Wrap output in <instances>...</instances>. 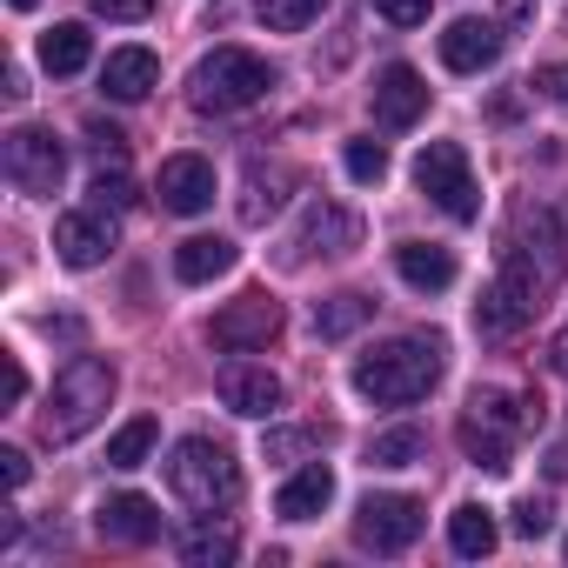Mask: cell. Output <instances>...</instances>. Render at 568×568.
I'll use <instances>...</instances> for the list:
<instances>
[{
  "instance_id": "6da1fadb",
  "label": "cell",
  "mask_w": 568,
  "mask_h": 568,
  "mask_svg": "<svg viewBox=\"0 0 568 568\" xmlns=\"http://www.w3.org/2000/svg\"><path fill=\"white\" fill-rule=\"evenodd\" d=\"M435 382H442L435 335H402V342H382L375 355L355 362V395H368L375 408H415Z\"/></svg>"
},
{
  "instance_id": "7a4b0ae2",
  "label": "cell",
  "mask_w": 568,
  "mask_h": 568,
  "mask_svg": "<svg viewBox=\"0 0 568 568\" xmlns=\"http://www.w3.org/2000/svg\"><path fill=\"white\" fill-rule=\"evenodd\" d=\"M108 402H114V368H108L101 355H74V362L54 375V395H48V408H41V435H48V442H81V435L108 415Z\"/></svg>"
},
{
  "instance_id": "3957f363",
  "label": "cell",
  "mask_w": 568,
  "mask_h": 568,
  "mask_svg": "<svg viewBox=\"0 0 568 568\" xmlns=\"http://www.w3.org/2000/svg\"><path fill=\"white\" fill-rule=\"evenodd\" d=\"M548 288V267H535V254L521 247V241H508L501 247V274L481 288V302H475V328L488 335V342H508V335H521L528 328V315L541 308L535 295Z\"/></svg>"
},
{
  "instance_id": "277c9868",
  "label": "cell",
  "mask_w": 568,
  "mask_h": 568,
  "mask_svg": "<svg viewBox=\"0 0 568 568\" xmlns=\"http://www.w3.org/2000/svg\"><path fill=\"white\" fill-rule=\"evenodd\" d=\"M168 488H174L187 508H201V515L234 508V495H241V462H234L214 435H187V442H174V455H168Z\"/></svg>"
},
{
  "instance_id": "5b68a950",
  "label": "cell",
  "mask_w": 568,
  "mask_h": 568,
  "mask_svg": "<svg viewBox=\"0 0 568 568\" xmlns=\"http://www.w3.org/2000/svg\"><path fill=\"white\" fill-rule=\"evenodd\" d=\"M267 88H274V68H267L261 54H247V48H214V54L194 68L187 101H194L201 114H241V108L267 101Z\"/></svg>"
},
{
  "instance_id": "8992f818",
  "label": "cell",
  "mask_w": 568,
  "mask_h": 568,
  "mask_svg": "<svg viewBox=\"0 0 568 568\" xmlns=\"http://www.w3.org/2000/svg\"><path fill=\"white\" fill-rule=\"evenodd\" d=\"M415 187L448 214V221H475L481 214V187H475V168L462 154V141H428L415 154Z\"/></svg>"
},
{
  "instance_id": "52a82bcc",
  "label": "cell",
  "mask_w": 568,
  "mask_h": 568,
  "mask_svg": "<svg viewBox=\"0 0 568 568\" xmlns=\"http://www.w3.org/2000/svg\"><path fill=\"white\" fill-rule=\"evenodd\" d=\"M0 168H8V181L21 194H61V174H68V148L48 134V128H14L8 148H0Z\"/></svg>"
},
{
  "instance_id": "ba28073f",
  "label": "cell",
  "mask_w": 568,
  "mask_h": 568,
  "mask_svg": "<svg viewBox=\"0 0 568 568\" xmlns=\"http://www.w3.org/2000/svg\"><path fill=\"white\" fill-rule=\"evenodd\" d=\"M281 328H288V315H281V302L267 295V288H254V295H241V302H227L214 322H207V342L214 348H227V355H247V348H267Z\"/></svg>"
},
{
  "instance_id": "9c48e42d",
  "label": "cell",
  "mask_w": 568,
  "mask_h": 568,
  "mask_svg": "<svg viewBox=\"0 0 568 568\" xmlns=\"http://www.w3.org/2000/svg\"><path fill=\"white\" fill-rule=\"evenodd\" d=\"M422 521H428V515H422L415 495H362V508H355V541L375 548V555H402V548H415Z\"/></svg>"
},
{
  "instance_id": "30bf717a",
  "label": "cell",
  "mask_w": 568,
  "mask_h": 568,
  "mask_svg": "<svg viewBox=\"0 0 568 568\" xmlns=\"http://www.w3.org/2000/svg\"><path fill=\"white\" fill-rule=\"evenodd\" d=\"M154 194L168 214H207L214 207V161L201 154H168L161 174H154Z\"/></svg>"
},
{
  "instance_id": "8fae6325",
  "label": "cell",
  "mask_w": 568,
  "mask_h": 568,
  "mask_svg": "<svg viewBox=\"0 0 568 568\" xmlns=\"http://www.w3.org/2000/svg\"><path fill=\"white\" fill-rule=\"evenodd\" d=\"M348 247H362V221H355L348 207H335V201H315V207L302 214L295 241H288V261H315V254H348Z\"/></svg>"
},
{
  "instance_id": "7c38bea8",
  "label": "cell",
  "mask_w": 568,
  "mask_h": 568,
  "mask_svg": "<svg viewBox=\"0 0 568 568\" xmlns=\"http://www.w3.org/2000/svg\"><path fill=\"white\" fill-rule=\"evenodd\" d=\"M422 114H428V81L408 61H388L375 74V121L382 128H415Z\"/></svg>"
},
{
  "instance_id": "4fadbf2b",
  "label": "cell",
  "mask_w": 568,
  "mask_h": 568,
  "mask_svg": "<svg viewBox=\"0 0 568 568\" xmlns=\"http://www.w3.org/2000/svg\"><path fill=\"white\" fill-rule=\"evenodd\" d=\"M94 535L114 541V548H148V541L161 535V508H154L148 495H108V501L94 508Z\"/></svg>"
},
{
  "instance_id": "5bb4252c",
  "label": "cell",
  "mask_w": 568,
  "mask_h": 568,
  "mask_svg": "<svg viewBox=\"0 0 568 568\" xmlns=\"http://www.w3.org/2000/svg\"><path fill=\"white\" fill-rule=\"evenodd\" d=\"M108 247H114V221H108L101 207H81V214H61V221H54V254H61L68 267H101Z\"/></svg>"
},
{
  "instance_id": "9a60e30c",
  "label": "cell",
  "mask_w": 568,
  "mask_h": 568,
  "mask_svg": "<svg viewBox=\"0 0 568 568\" xmlns=\"http://www.w3.org/2000/svg\"><path fill=\"white\" fill-rule=\"evenodd\" d=\"M501 61V28L495 21H448L442 34V68L448 74H481Z\"/></svg>"
},
{
  "instance_id": "2e32d148",
  "label": "cell",
  "mask_w": 568,
  "mask_h": 568,
  "mask_svg": "<svg viewBox=\"0 0 568 568\" xmlns=\"http://www.w3.org/2000/svg\"><path fill=\"white\" fill-rule=\"evenodd\" d=\"M221 402L234 415H247V422H267L281 408V382L267 368H254V362H234V368H221Z\"/></svg>"
},
{
  "instance_id": "e0dca14e",
  "label": "cell",
  "mask_w": 568,
  "mask_h": 568,
  "mask_svg": "<svg viewBox=\"0 0 568 568\" xmlns=\"http://www.w3.org/2000/svg\"><path fill=\"white\" fill-rule=\"evenodd\" d=\"M328 501H335V468L308 462V468H295L288 481H281V495H274V515H281V521H315Z\"/></svg>"
},
{
  "instance_id": "ac0fdd59",
  "label": "cell",
  "mask_w": 568,
  "mask_h": 568,
  "mask_svg": "<svg viewBox=\"0 0 568 568\" xmlns=\"http://www.w3.org/2000/svg\"><path fill=\"white\" fill-rule=\"evenodd\" d=\"M154 81H161V61L148 48H114L108 68H101V94L108 101H148Z\"/></svg>"
},
{
  "instance_id": "d6986e66",
  "label": "cell",
  "mask_w": 568,
  "mask_h": 568,
  "mask_svg": "<svg viewBox=\"0 0 568 568\" xmlns=\"http://www.w3.org/2000/svg\"><path fill=\"white\" fill-rule=\"evenodd\" d=\"M462 455L475 462V468H488V475H508L515 468V428H501V422H488V415H462Z\"/></svg>"
},
{
  "instance_id": "ffe728a7",
  "label": "cell",
  "mask_w": 568,
  "mask_h": 568,
  "mask_svg": "<svg viewBox=\"0 0 568 568\" xmlns=\"http://www.w3.org/2000/svg\"><path fill=\"white\" fill-rule=\"evenodd\" d=\"M395 274L408 281V288H422V295H442V288H455V254L435 247V241H402L395 247Z\"/></svg>"
},
{
  "instance_id": "44dd1931",
  "label": "cell",
  "mask_w": 568,
  "mask_h": 568,
  "mask_svg": "<svg viewBox=\"0 0 568 568\" xmlns=\"http://www.w3.org/2000/svg\"><path fill=\"white\" fill-rule=\"evenodd\" d=\"M227 267H234V241H221V234H194V241L174 247V274L187 281V288H201V281H214Z\"/></svg>"
},
{
  "instance_id": "7402d4cb",
  "label": "cell",
  "mask_w": 568,
  "mask_h": 568,
  "mask_svg": "<svg viewBox=\"0 0 568 568\" xmlns=\"http://www.w3.org/2000/svg\"><path fill=\"white\" fill-rule=\"evenodd\" d=\"M241 555V541H234V528H221L214 515H201L194 528H181V561L187 568H227Z\"/></svg>"
},
{
  "instance_id": "603a6c76",
  "label": "cell",
  "mask_w": 568,
  "mask_h": 568,
  "mask_svg": "<svg viewBox=\"0 0 568 568\" xmlns=\"http://www.w3.org/2000/svg\"><path fill=\"white\" fill-rule=\"evenodd\" d=\"M288 187H295V174L288 168H247V187H241V221L247 227H261L267 214H281V201H288Z\"/></svg>"
},
{
  "instance_id": "cb8c5ba5",
  "label": "cell",
  "mask_w": 568,
  "mask_h": 568,
  "mask_svg": "<svg viewBox=\"0 0 568 568\" xmlns=\"http://www.w3.org/2000/svg\"><path fill=\"white\" fill-rule=\"evenodd\" d=\"M88 61H94V34L81 21H61V28L41 34V68L48 74H81Z\"/></svg>"
},
{
  "instance_id": "d4e9b609",
  "label": "cell",
  "mask_w": 568,
  "mask_h": 568,
  "mask_svg": "<svg viewBox=\"0 0 568 568\" xmlns=\"http://www.w3.org/2000/svg\"><path fill=\"white\" fill-rule=\"evenodd\" d=\"M495 541H501V528H495V515H488L481 501H462V508L448 515V548H455V555L481 561V555H495Z\"/></svg>"
},
{
  "instance_id": "484cf974",
  "label": "cell",
  "mask_w": 568,
  "mask_h": 568,
  "mask_svg": "<svg viewBox=\"0 0 568 568\" xmlns=\"http://www.w3.org/2000/svg\"><path fill=\"white\" fill-rule=\"evenodd\" d=\"M368 315H375L368 295H328V302H315V335H322V342H342V335H355Z\"/></svg>"
},
{
  "instance_id": "4316f807",
  "label": "cell",
  "mask_w": 568,
  "mask_h": 568,
  "mask_svg": "<svg viewBox=\"0 0 568 568\" xmlns=\"http://www.w3.org/2000/svg\"><path fill=\"white\" fill-rule=\"evenodd\" d=\"M422 455H428V435H422L415 422H402V428H388V435L368 442V462H375V468H415Z\"/></svg>"
},
{
  "instance_id": "83f0119b",
  "label": "cell",
  "mask_w": 568,
  "mask_h": 568,
  "mask_svg": "<svg viewBox=\"0 0 568 568\" xmlns=\"http://www.w3.org/2000/svg\"><path fill=\"white\" fill-rule=\"evenodd\" d=\"M322 8L328 0H254V14H261L267 34H302V28L322 21Z\"/></svg>"
},
{
  "instance_id": "f1b7e54d",
  "label": "cell",
  "mask_w": 568,
  "mask_h": 568,
  "mask_svg": "<svg viewBox=\"0 0 568 568\" xmlns=\"http://www.w3.org/2000/svg\"><path fill=\"white\" fill-rule=\"evenodd\" d=\"M154 442H161V428H154V415H134L114 442H108V468H141L148 455H154Z\"/></svg>"
},
{
  "instance_id": "f546056e",
  "label": "cell",
  "mask_w": 568,
  "mask_h": 568,
  "mask_svg": "<svg viewBox=\"0 0 568 568\" xmlns=\"http://www.w3.org/2000/svg\"><path fill=\"white\" fill-rule=\"evenodd\" d=\"M342 161H348V174H355L362 187L388 174V148H382V141H348V148H342Z\"/></svg>"
},
{
  "instance_id": "4dcf8cb0",
  "label": "cell",
  "mask_w": 568,
  "mask_h": 568,
  "mask_svg": "<svg viewBox=\"0 0 568 568\" xmlns=\"http://www.w3.org/2000/svg\"><path fill=\"white\" fill-rule=\"evenodd\" d=\"M88 194H94V207H101V214H108V207H114V214H121V207H134V181H128V174H121V168H114V174H108V168H101V174H94V187H88Z\"/></svg>"
},
{
  "instance_id": "1f68e13d",
  "label": "cell",
  "mask_w": 568,
  "mask_h": 568,
  "mask_svg": "<svg viewBox=\"0 0 568 568\" xmlns=\"http://www.w3.org/2000/svg\"><path fill=\"white\" fill-rule=\"evenodd\" d=\"M548 528H555V508H548V501H535V495H528V501H515V535L541 541Z\"/></svg>"
},
{
  "instance_id": "d6a6232c",
  "label": "cell",
  "mask_w": 568,
  "mask_h": 568,
  "mask_svg": "<svg viewBox=\"0 0 568 568\" xmlns=\"http://www.w3.org/2000/svg\"><path fill=\"white\" fill-rule=\"evenodd\" d=\"M375 14H382L388 28H422V21H428V0H375Z\"/></svg>"
},
{
  "instance_id": "836d02e7",
  "label": "cell",
  "mask_w": 568,
  "mask_h": 568,
  "mask_svg": "<svg viewBox=\"0 0 568 568\" xmlns=\"http://www.w3.org/2000/svg\"><path fill=\"white\" fill-rule=\"evenodd\" d=\"M88 141H94V154H101V161H121V154H128V134H121V128H108V121H88Z\"/></svg>"
},
{
  "instance_id": "e575fe53",
  "label": "cell",
  "mask_w": 568,
  "mask_h": 568,
  "mask_svg": "<svg viewBox=\"0 0 568 568\" xmlns=\"http://www.w3.org/2000/svg\"><path fill=\"white\" fill-rule=\"evenodd\" d=\"M302 448H315L308 428H281V435H267V462H288V455H302Z\"/></svg>"
},
{
  "instance_id": "d590c367",
  "label": "cell",
  "mask_w": 568,
  "mask_h": 568,
  "mask_svg": "<svg viewBox=\"0 0 568 568\" xmlns=\"http://www.w3.org/2000/svg\"><path fill=\"white\" fill-rule=\"evenodd\" d=\"M94 14H108V21H148L154 14V0H88Z\"/></svg>"
},
{
  "instance_id": "8d00e7d4",
  "label": "cell",
  "mask_w": 568,
  "mask_h": 568,
  "mask_svg": "<svg viewBox=\"0 0 568 568\" xmlns=\"http://www.w3.org/2000/svg\"><path fill=\"white\" fill-rule=\"evenodd\" d=\"M535 94H548V101H568V68H535V81H528Z\"/></svg>"
},
{
  "instance_id": "74e56055",
  "label": "cell",
  "mask_w": 568,
  "mask_h": 568,
  "mask_svg": "<svg viewBox=\"0 0 568 568\" xmlns=\"http://www.w3.org/2000/svg\"><path fill=\"white\" fill-rule=\"evenodd\" d=\"M0 481H8V488L28 481V455H21V448H0Z\"/></svg>"
},
{
  "instance_id": "f35d334b",
  "label": "cell",
  "mask_w": 568,
  "mask_h": 568,
  "mask_svg": "<svg viewBox=\"0 0 568 568\" xmlns=\"http://www.w3.org/2000/svg\"><path fill=\"white\" fill-rule=\"evenodd\" d=\"M8 402H14V408L28 402V368H21V355H8Z\"/></svg>"
},
{
  "instance_id": "ab89813d",
  "label": "cell",
  "mask_w": 568,
  "mask_h": 568,
  "mask_svg": "<svg viewBox=\"0 0 568 568\" xmlns=\"http://www.w3.org/2000/svg\"><path fill=\"white\" fill-rule=\"evenodd\" d=\"M548 362H555V375H561V382H568V328H561V335H555V342H548Z\"/></svg>"
},
{
  "instance_id": "60d3db41",
  "label": "cell",
  "mask_w": 568,
  "mask_h": 568,
  "mask_svg": "<svg viewBox=\"0 0 568 568\" xmlns=\"http://www.w3.org/2000/svg\"><path fill=\"white\" fill-rule=\"evenodd\" d=\"M548 475H555V481H568V442H561V448L548 455Z\"/></svg>"
},
{
  "instance_id": "b9f144b4",
  "label": "cell",
  "mask_w": 568,
  "mask_h": 568,
  "mask_svg": "<svg viewBox=\"0 0 568 568\" xmlns=\"http://www.w3.org/2000/svg\"><path fill=\"white\" fill-rule=\"evenodd\" d=\"M8 8H21V14H28V8H41V0H8Z\"/></svg>"
},
{
  "instance_id": "7bdbcfd3",
  "label": "cell",
  "mask_w": 568,
  "mask_h": 568,
  "mask_svg": "<svg viewBox=\"0 0 568 568\" xmlns=\"http://www.w3.org/2000/svg\"><path fill=\"white\" fill-rule=\"evenodd\" d=\"M561 548H568V541H561Z\"/></svg>"
}]
</instances>
